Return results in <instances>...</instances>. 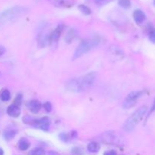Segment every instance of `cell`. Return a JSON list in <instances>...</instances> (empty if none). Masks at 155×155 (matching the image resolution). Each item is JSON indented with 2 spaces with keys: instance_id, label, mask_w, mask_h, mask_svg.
<instances>
[{
  "instance_id": "obj_1",
  "label": "cell",
  "mask_w": 155,
  "mask_h": 155,
  "mask_svg": "<svg viewBox=\"0 0 155 155\" xmlns=\"http://www.w3.org/2000/svg\"><path fill=\"white\" fill-rule=\"evenodd\" d=\"M96 74L91 72L80 78L69 80L65 83V88L71 92H80L90 88L96 80Z\"/></svg>"
},
{
  "instance_id": "obj_2",
  "label": "cell",
  "mask_w": 155,
  "mask_h": 155,
  "mask_svg": "<svg viewBox=\"0 0 155 155\" xmlns=\"http://www.w3.org/2000/svg\"><path fill=\"white\" fill-rule=\"evenodd\" d=\"M28 9L22 6H15L0 13V25H8L18 21L27 13Z\"/></svg>"
},
{
  "instance_id": "obj_3",
  "label": "cell",
  "mask_w": 155,
  "mask_h": 155,
  "mask_svg": "<svg viewBox=\"0 0 155 155\" xmlns=\"http://www.w3.org/2000/svg\"><path fill=\"white\" fill-rule=\"evenodd\" d=\"M148 110L147 106H142L140 108L136 110L127 120L125 121L124 124V131L126 132H131L136 128V126L142 121L145 115L146 114V112Z\"/></svg>"
},
{
  "instance_id": "obj_4",
  "label": "cell",
  "mask_w": 155,
  "mask_h": 155,
  "mask_svg": "<svg viewBox=\"0 0 155 155\" xmlns=\"http://www.w3.org/2000/svg\"><path fill=\"white\" fill-rule=\"evenodd\" d=\"M100 39L98 37H94L90 39H85L82 41L80 45L77 47L74 54V59L79 58L89 52V51L96 47L99 44Z\"/></svg>"
},
{
  "instance_id": "obj_5",
  "label": "cell",
  "mask_w": 155,
  "mask_h": 155,
  "mask_svg": "<svg viewBox=\"0 0 155 155\" xmlns=\"http://www.w3.org/2000/svg\"><path fill=\"white\" fill-rule=\"evenodd\" d=\"M143 91H133V92H131L124 100V103H123V107L125 109H130V107H133L136 104L137 100L140 98L143 95Z\"/></svg>"
},
{
  "instance_id": "obj_6",
  "label": "cell",
  "mask_w": 155,
  "mask_h": 155,
  "mask_svg": "<svg viewBox=\"0 0 155 155\" xmlns=\"http://www.w3.org/2000/svg\"><path fill=\"white\" fill-rule=\"evenodd\" d=\"M101 139L106 144L117 145L121 143V138L115 132H105L101 135Z\"/></svg>"
},
{
  "instance_id": "obj_7",
  "label": "cell",
  "mask_w": 155,
  "mask_h": 155,
  "mask_svg": "<svg viewBox=\"0 0 155 155\" xmlns=\"http://www.w3.org/2000/svg\"><path fill=\"white\" fill-rule=\"evenodd\" d=\"M51 4L58 8H71L75 5L77 0H48Z\"/></svg>"
},
{
  "instance_id": "obj_8",
  "label": "cell",
  "mask_w": 155,
  "mask_h": 155,
  "mask_svg": "<svg viewBox=\"0 0 155 155\" xmlns=\"http://www.w3.org/2000/svg\"><path fill=\"white\" fill-rule=\"evenodd\" d=\"M34 127L39 128L40 130H43V131L47 132L49 130L50 127V120L49 118L47 117H44L41 118L39 120H36V123H35Z\"/></svg>"
},
{
  "instance_id": "obj_9",
  "label": "cell",
  "mask_w": 155,
  "mask_h": 155,
  "mask_svg": "<svg viewBox=\"0 0 155 155\" xmlns=\"http://www.w3.org/2000/svg\"><path fill=\"white\" fill-rule=\"evenodd\" d=\"M50 35H51V33H45V32L40 33L39 38H38V45L40 48H44V47L47 46L49 43H51Z\"/></svg>"
},
{
  "instance_id": "obj_10",
  "label": "cell",
  "mask_w": 155,
  "mask_h": 155,
  "mask_svg": "<svg viewBox=\"0 0 155 155\" xmlns=\"http://www.w3.org/2000/svg\"><path fill=\"white\" fill-rule=\"evenodd\" d=\"M63 30L64 26L62 24H60L51 32V35H50V42H51V43H54V42H56L58 40Z\"/></svg>"
},
{
  "instance_id": "obj_11",
  "label": "cell",
  "mask_w": 155,
  "mask_h": 155,
  "mask_svg": "<svg viewBox=\"0 0 155 155\" xmlns=\"http://www.w3.org/2000/svg\"><path fill=\"white\" fill-rule=\"evenodd\" d=\"M6 112H7V114L8 115V116L12 117L13 118H17L20 116V114H21V109H20L19 106L13 104H11L10 106H8Z\"/></svg>"
},
{
  "instance_id": "obj_12",
  "label": "cell",
  "mask_w": 155,
  "mask_h": 155,
  "mask_svg": "<svg viewBox=\"0 0 155 155\" xmlns=\"http://www.w3.org/2000/svg\"><path fill=\"white\" fill-rule=\"evenodd\" d=\"M42 104L38 100H31L27 103V108L32 112V113L36 114L40 110Z\"/></svg>"
},
{
  "instance_id": "obj_13",
  "label": "cell",
  "mask_w": 155,
  "mask_h": 155,
  "mask_svg": "<svg viewBox=\"0 0 155 155\" xmlns=\"http://www.w3.org/2000/svg\"><path fill=\"white\" fill-rule=\"evenodd\" d=\"M133 18H134L136 24H141L145 21L146 15H145V12L143 11L140 10V9H137V10H135L134 12H133Z\"/></svg>"
},
{
  "instance_id": "obj_14",
  "label": "cell",
  "mask_w": 155,
  "mask_h": 155,
  "mask_svg": "<svg viewBox=\"0 0 155 155\" xmlns=\"http://www.w3.org/2000/svg\"><path fill=\"white\" fill-rule=\"evenodd\" d=\"M17 134V130L12 128H8L6 129L3 133V136H4L5 139L7 141H10L15 138V136Z\"/></svg>"
},
{
  "instance_id": "obj_15",
  "label": "cell",
  "mask_w": 155,
  "mask_h": 155,
  "mask_svg": "<svg viewBox=\"0 0 155 155\" xmlns=\"http://www.w3.org/2000/svg\"><path fill=\"white\" fill-rule=\"evenodd\" d=\"M30 146V143L25 138H22L18 142V148L21 151H27Z\"/></svg>"
},
{
  "instance_id": "obj_16",
  "label": "cell",
  "mask_w": 155,
  "mask_h": 155,
  "mask_svg": "<svg viewBox=\"0 0 155 155\" xmlns=\"http://www.w3.org/2000/svg\"><path fill=\"white\" fill-rule=\"evenodd\" d=\"M76 36H77V31L74 29H70L67 33L66 36H65V41L68 43H71L74 39H75Z\"/></svg>"
},
{
  "instance_id": "obj_17",
  "label": "cell",
  "mask_w": 155,
  "mask_h": 155,
  "mask_svg": "<svg viewBox=\"0 0 155 155\" xmlns=\"http://www.w3.org/2000/svg\"><path fill=\"white\" fill-rule=\"evenodd\" d=\"M87 149L90 153H98L100 150V145L96 142H92L88 145Z\"/></svg>"
},
{
  "instance_id": "obj_18",
  "label": "cell",
  "mask_w": 155,
  "mask_h": 155,
  "mask_svg": "<svg viewBox=\"0 0 155 155\" xmlns=\"http://www.w3.org/2000/svg\"><path fill=\"white\" fill-rule=\"evenodd\" d=\"M0 99L2 101H8L11 99V93L8 89H4L0 93Z\"/></svg>"
},
{
  "instance_id": "obj_19",
  "label": "cell",
  "mask_w": 155,
  "mask_h": 155,
  "mask_svg": "<svg viewBox=\"0 0 155 155\" xmlns=\"http://www.w3.org/2000/svg\"><path fill=\"white\" fill-rule=\"evenodd\" d=\"M29 155H45V151L42 148H36L29 152Z\"/></svg>"
},
{
  "instance_id": "obj_20",
  "label": "cell",
  "mask_w": 155,
  "mask_h": 155,
  "mask_svg": "<svg viewBox=\"0 0 155 155\" xmlns=\"http://www.w3.org/2000/svg\"><path fill=\"white\" fill-rule=\"evenodd\" d=\"M79 9H80V11L82 13L84 14V15H89L92 13L91 9L89 8L88 6L85 5H79Z\"/></svg>"
},
{
  "instance_id": "obj_21",
  "label": "cell",
  "mask_w": 155,
  "mask_h": 155,
  "mask_svg": "<svg viewBox=\"0 0 155 155\" xmlns=\"http://www.w3.org/2000/svg\"><path fill=\"white\" fill-rule=\"evenodd\" d=\"M36 120V119H33V118L30 116H25L23 117V122L25 124H28V125L34 126Z\"/></svg>"
},
{
  "instance_id": "obj_22",
  "label": "cell",
  "mask_w": 155,
  "mask_h": 155,
  "mask_svg": "<svg viewBox=\"0 0 155 155\" xmlns=\"http://www.w3.org/2000/svg\"><path fill=\"white\" fill-rule=\"evenodd\" d=\"M118 4L124 8H130L131 7V1L130 0H119Z\"/></svg>"
},
{
  "instance_id": "obj_23",
  "label": "cell",
  "mask_w": 155,
  "mask_h": 155,
  "mask_svg": "<svg viewBox=\"0 0 155 155\" xmlns=\"http://www.w3.org/2000/svg\"><path fill=\"white\" fill-rule=\"evenodd\" d=\"M112 1H113V0H95V2L98 5L103 6L107 4H109V3L111 2Z\"/></svg>"
},
{
  "instance_id": "obj_24",
  "label": "cell",
  "mask_w": 155,
  "mask_h": 155,
  "mask_svg": "<svg viewBox=\"0 0 155 155\" xmlns=\"http://www.w3.org/2000/svg\"><path fill=\"white\" fill-rule=\"evenodd\" d=\"M59 138H60V139L61 141L66 142H68V140H69V139H70V136L68 133H62L59 135Z\"/></svg>"
},
{
  "instance_id": "obj_25",
  "label": "cell",
  "mask_w": 155,
  "mask_h": 155,
  "mask_svg": "<svg viewBox=\"0 0 155 155\" xmlns=\"http://www.w3.org/2000/svg\"><path fill=\"white\" fill-rule=\"evenodd\" d=\"M21 102H22V95H21V94H18L15 98V104L20 106L21 104Z\"/></svg>"
},
{
  "instance_id": "obj_26",
  "label": "cell",
  "mask_w": 155,
  "mask_h": 155,
  "mask_svg": "<svg viewBox=\"0 0 155 155\" xmlns=\"http://www.w3.org/2000/svg\"><path fill=\"white\" fill-rule=\"evenodd\" d=\"M43 107L45 108V110H46L47 112H51V110H52V105H51V104L49 101L45 102V104H43Z\"/></svg>"
},
{
  "instance_id": "obj_27",
  "label": "cell",
  "mask_w": 155,
  "mask_h": 155,
  "mask_svg": "<svg viewBox=\"0 0 155 155\" xmlns=\"http://www.w3.org/2000/svg\"><path fill=\"white\" fill-rule=\"evenodd\" d=\"M149 39L153 42L155 43V30H151L149 34Z\"/></svg>"
},
{
  "instance_id": "obj_28",
  "label": "cell",
  "mask_w": 155,
  "mask_h": 155,
  "mask_svg": "<svg viewBox=\"0 0 155 155\" xmlns=\"http://www.w3.org/2000/svg\"><path fill=\"white\" fill-rule=\"evenodd\" d=\"M72 153L74 155H82L83 153H82V151L79 148H75L73 149Z\"/></svg>"
},
{
  "instance_id": "obj_29",
  "label": "cell",
  "mask_w": 155,
  "mask_h": 155,
  "mask_svg": "<svg viewBox=\"0 0 155 155\" xmlns=\"http://www.w3.org/2000/svg\"><path fill=\"white\" fill-rule=\"evenodd\" d=\"M104 155H117V153L114 150H110V151H107L104 153Z\"/></svg>"
},
{
  "instance_id": "obj_30",
  "label": "cell",
  "mask_w": 155,
  "mask_h": 155,
  "mask_svg": "<svg viewBox=\"0 0 155 155\" xmlns=\"http://www.w3.org/2000/svg\"><path fill=\"white\" fill-rule=\"evenodd\" d=\"M5 53V47L0 45V57L2 56Z\"/></svg>"
},
{
  "instance_id": "obj_31",
  "label": "cell",
  "mask_w": 155,
  "mask_h": 155,
  "mask_svg": "<svg viewBox=\"0 0 155 155\" xmlns=\"http://www.w3.org/2000/svg\"><path fill=\"white\" fill-rule=\"evenodd\" d=\"M47 155H61L59 153H58L57 151H48V154Z\"/></svg>"
},
{
  "instance_id": "obj_32",
  "label": "cell",
  "mask_w": 155,
  "mask_h": 155,
  "mask_svg": "<svg viewBox=\"0 0 155 155\" xmlns=\"http://www.w3.org/2000/svg\"><path fill=\"white\" fill-rule=\"evenodd\" d=\"M154 110H155V99H154V104H153L152 107H151V110H150V114H151L152 113V112H154Z\"/></svg>"
},
{
  "instance_id": "obj_33",
  "label": "cell",
  "mask_w": 155,
  "mask_h": 155,
  "mask_svg": "<svg viewBox=\"0 0 155 155\" xmlns=\"http://www.w3.org/2000/svg\"><path fill=\"white\" fill-rule=\"evenodd\" d=\"M4 154V151H3L2 148H0V155H3Z\"/></svg>"
},
{
  "instance_id": "obj_34",
  "label": "cell",
  "mask_w": 155,
  "mask_h": 155,
  "mask_svg": "<svg viewBox=\"0 0 155 155\" xmlns=\"http://www.w3.org/2000/svg\"><path fill=\"white\" fill-rule=\"evenodd\" d=\"M154 5H155V0H154Z\"/></svg>"
}]
</instances>
